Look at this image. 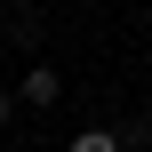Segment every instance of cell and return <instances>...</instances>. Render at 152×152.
Instances as JSON below:
<instances>
[{
	"label": "cell",
	"instance_id": "cell-1",
	"mask_svg": "<svg viewBox=\"0 0 152 152\" xmlns=\"http://www.w3.org/2000/svg\"><path fill=\"white\" fill-rule=\"evenodd\" d=\"M56 96H64V80H56L48 64H32V72H24V104H40V112H48Z\"/></svg>",
	"mask_w": 152,
	"mask_h": 152
},
{
	"label": "cell",
	"instance_id": "cell-2",
	"mask_svg": "<svg viewBox=\"0 0 152 152\" xmlns=\"http://www.w3.org/2000/svg\"><path fill=\"white\" fill-rule=\"evenodd\" d=\"M0 128H8V88H0Z\"/></svg>",
	"mask_w": 152,
	"mask_h": 152
}]
</instances>
